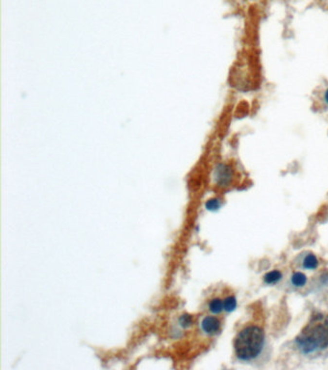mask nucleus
Masks as SVG:
<instances>
[{"mask_svg":"<svg viewBox=\"0 0 328 370\" xmlns=\"http://www.w3.org/2000/svg\"><path fill=\"white\" fill-rule=\"evenodd\" d=\"M297 349L306 356L319 354L328 348V317L317 313L295 337Z\"/></svg>","mask_w":328,"mask_h":370,"instance_id":"1","label":"nucleus"},{"mask_svg":"<svg viewBox=\"0 0 328 370\" xmlns=\"http://www.w3.org/2000/svg\"><path fill=\"white\" fill-rule=\"evenodd\" d=\"M266 346L265 331L260 326L250 324L241 330L234 341L236 357L242 362L257 359Z\"/></svg>","mask_w":328,"mask_h":370,"instance_id":"2","label":"nucleus"},{"mask_svg":"<svg viewBox=\"0 0 328 370\" xmlns=\"http://www.w3.org/2000/svg\"><path fill=\"white\" fill-rule=\"evenodd\" d=\"M217 184L221 187H225L230 184L233 179V170L230 166L225 164L219 165L216 170L215 175Z\"/></svg>","mask_w":328,"mask_h":370,"instance_id":"3","label":"nucleus"},{"mask_svg":"<svg viewBox=\"0 0 328 370\" xmlns=\"http://www.w3.org/2000/svg\"><path fill=\"white\" fill-rule=\"evenodd\" d=\"M296 264L306 270H316L319 267V259L313 253L305 252L296 258Z\"/></svg>","mask_w":328,"mask_h":370,"instance_id":"4","label":"nucleus"},{"mask_svg":"<svg viewBox=\"0 0 328 370\" xmlns=\"http://www.w3.org/2000/svg\"><path fill=\"white\" fill-rule=\"evenodd\" d=\"M221 323L215 316H206L201 322V329L208 335H215L220 331Z\"/></svg>","mask_w":328,"mask_h":370,"instance_id":"5","label":"nucleus"},{"mask_svg":"<svg viewBox=\"0 0 328 370\" xmlns=\"http://www.w3.org/2000/svg\"><path fill=\"white\" fill-rule=\"evenodd\" d=\"M282 277H283L282 272H280L279 270H273V271L268 272L264 276V282L267 285H275L282 279Z\"/></svg>","mask_w":328,"mask_h":370,"instance_id":"6","label":"nucleus"},{"mask_svg":"<svg viewBox=\"0 0 328 370\" xmlns=\"http://www.w3.org/2000/svg\"><path fill=\"white\" fill-rule=\"evenodd\" d=\"M307 277L302 272H294L291 277V283L295 288H303L307 284Z\"/></svg>","mask_w":328,"mask_h":370,"instance_id":"7","label":"nucleus"},{"mask_svg":"<svg viewBox=\"0 0 328 370\" xmlns=\"http://www.w3.org/2000/svg\"><path fill=\"white\" fill-rule=\"evenodd\" d=\"M209 311L214 313V314H219L222 311H224V305H223V300L219 298H214L209 302L208 305Z\"/></svg>","mask_w":328,"mask_h":370,"instance_id":"8","label":"nucleus"},{"mask_svg":"<svg viewBox=\"0 0 328 370\" xmlns=\"http://www.w3.org/2000/svg\"><path fill=\"white\" fill-rule=\"evenodd\" d=\"M223 305H224V311L227 312H231L235 311L237 308V300L232 295L227 296L223 300Z\"/></svg>","mask_w":328,"mask_h":370,"instance_id":"9","label":"nucleus"},{"mask_svg":"<svg viewBox=\"0 0 328 370\" xmlns=\"http://www.w3.org/2000/svg\"><path fill=\"white\" fill-rule=\"evenodd\" d=\"M179 322L183 328H188L193 324V317L189 314H184L180 317Z\"/></svg>","mask_w":328,"mask_h":370,"instance_id":"10","label":"nucleus"},{"mask_svg":"<svg viewBox=\"0 0 328 370\" xmlns=\"http://www.w3.org/2000/svg\"><path fill=\"white\" fill-rule=\"evenodd\" d=\"M219 206H220V203L217 199H211L206 203V207L209 210H217L219 208Z\"/></svg>","mask_w":328,"mask_h":370,"instance_id":"11","label":"nucleus"},{"mask_svg":"<svg viewBox=\"0 0 328 370\" xmlns=\"http://www.w3.org/2000/svg\"><path fill=\"white\" fill-rule=\"evenodd\" d=\"M325 100L327 101V103L328 104V89L326 91V93H325Z\"/></svg>","mask_w":328,"mask_h":370,"instance_id":"12","label":"nucleus"}]
</instances>
